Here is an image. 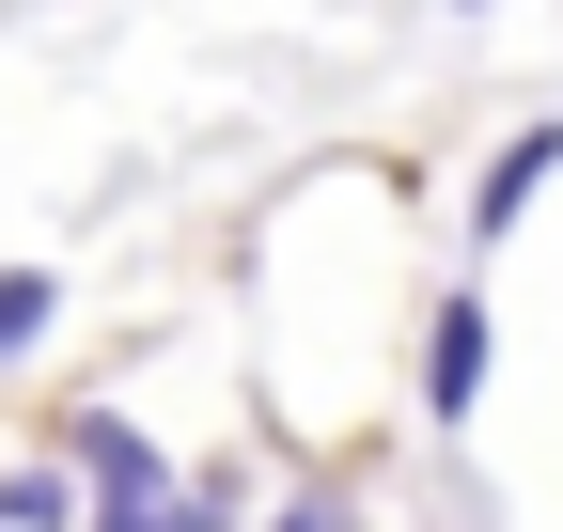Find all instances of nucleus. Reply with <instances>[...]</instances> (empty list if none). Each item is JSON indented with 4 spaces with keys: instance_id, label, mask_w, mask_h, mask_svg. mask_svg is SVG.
<instances>
[{
    "instance_id": "f257e3e1",
    "label": "nucleus",
    "mask_w": 563,
    "mask_h": 532,
    "mask_svg": "<svg viewBox=\"0 0 563 532\" xmlns=\"http://www.w3.org/2000/svg\"><path fill=\"white\" fill-rule=\"evenodd\" d=\"M485 345H501V329H485V282H454V298H439V329H422V408H439V423H470V408H485Z\"/></svg>"
},
{
    "instance_id": "f03ea898",
    "label": "nucleus",
    "mask_w": 563,
    "mask_h": 532,
    "mask_svg": "<svg viewBox=\"0 0 563 532\" xmlns=\"http://www.w3.org/2000/svg\"><path fill=\"white\" fill-rule=\"evenodd\" d=\"M548 173H563V125H517V142H501V157H485V188H470V235H485V251H501V235H517V220L548 204Z\"/></svg>"
},
{
    "instance_id": "7ed1b4c3",
    "label": "nucleus",
    "mask_w": 563,
    "mask_h": 532,
    "mask_svg": "<svg viewBox=\"0 0 563 532\" xmlns=\"http://www.w3.org/2000/svg\"><path fill=\"white\" fill-rule=\"evenodd\" d=\"M79 470H95L110 501H173V470H157V439H141V423H110V408H79Z\"/></svg>"
},
{
    "instance_id": "20e7f679",
    "label": "nucleus",
    "mask_w": 563,
    "mask_h": 532,
    "mask_svg": "<svg viewBox=\"0 0 563 532\" xmlns=\"http://www.w3.org/2000/svg\"><path fill=\"white\" fill-rule=\"evenodd\" d=\"M47 313H63L47 266H0V361H32V345H47Z\"/></svg>"
},
{
    "instance_id": "39448f33",
    "label": "nucleus",
    "mask_w": 563,
    "mask_h": 532,
    "mask_svg": "<svg viewBox=\"0 0 563 532\" xmlns=\"http://www.w3.org/2000/svg\"><path fill=\"white\" fill-rule=\"evenodd\" d=\"M95 532H188V517H173V501H110Z\"/></svg>"
},
{
    "instance_id": "423d86ee",
    "label": "nucleus",
    "mask_w": 563,
    "mask_h": 532,
    "mask_svg": "<svg viewBox=\"0 0 563 532\" xmlns=\"http://www.w3.org/2000/svg\"><path fill=\"white\" fill-rule=\"evenodd\" d=\"M282 532H344V501H282Z\"/></svg>"
}]
</instances>
